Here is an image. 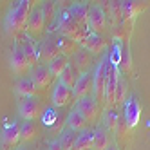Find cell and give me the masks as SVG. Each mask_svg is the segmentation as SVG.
Segmentation results:
<instances>
[{
    "instance_id": "f546056e",
    "label": "cell",
    "mask_w": 150,
    "mask_h": 150,
    "mask_svg": "<svg viewBox=\"0 0 150 150\" xmlns=\"http://www.w3.org/2000/svg\"><path fill=\"white\" fill-rule=\"evenodd\" d=\"M120 4H121V16L125 20L136 16L139 11H141V7H143L141 2H120Z\"/></svg>"
},
{
    "instance_id": "ffe728a7",
    "label": "cell",
    "mask_w": 150,
    "mask_h": 150,
    "mask_svg": "<svg viewBox=\"0 0 150 150\" xmlns=\"http://www.w3.org/2000/svg\"><path fill=\"white\" fill-rule=\"evenodd\" d=\"M56 42H58V47L62 51L63 56H76L78 52L81 51V45L76 44L74 40L63 36V35H56Z\"/></svg>"
},
{
    "instance_id": "cb8c5ba5",
    "label": "cell",
    "mask_w": 150,
    "mask_h": 150,
    "mask_svg": "<svg viewBox=\"0 0 150 150\" xmlns=\"http://www.w3.org/2000/svg\"><path fill=\"white\" fill-rule=\"evenodd\" d=\"M38 136V125L36 121H24L20 125V141L29 143Z\"/></svg>"
},
{
    "instance_id": "7a4b0ae2",
    "label": "cell",
    "mask_w": 150,
    "mask_h": 150,
    "mask_svg": "<svg viewBox=\"0 0 150 150\" xmlns=\"http://www.w3.org/2000/svg\"><path fill=\"white\" fill-rule=\"evenodd\" d=\"M56 27H58V31H60V35H63V36L74 40V42H76V44H80V45H81L83 42L87 40V36L91 35V29L80 25L76 20L69 15V9L60 15V18L56 20Z\"/></svg>"
},
{
    "instance_id": "ba28073f",
    "label": "cell",
    "mask_w": 150,
    "mask_h": 150,
    "mask_svg": "<svg viewBox=\"0 0 150 150\" xmlns=\"http://www.w3.org/2000/svg\"><path fill=\"white\" fill-rule=\"evenodd\" d=\"M25 31L27 35L31 36H42L45 31V20H44V13H42V6H36L31 9V15H29V20H27V25H25Z\"/></svg>"
},
{
    "instance_id": "d4e9b609",
    "label": "cell",
    "mask_w": 150,
    "mask_h": 150,
    "mask_svg": "<svg viewBox=\"0 0 150 150\" xmlns=\"http://www.w3.org/2000/svg\"><path fill=\"white\" fill-rule=\"evenodd\" d=\"M69 63H71V62H69V58L62 54V56L54 58L51 63H47V69H49V72L52 74V78H54V76H56V78H60V76H62V72L67 69Z\"/></svg>"
},
{
    "instance_id": "8992f818",
    "label": "cell",
    "mask_w": 150,
    "mask_h": 150,
    "mask_svg": "<svg viewBox=\"0 0 150 150\" xmlns=\"http://www.w3.org/2000/svg\"><path fill=\"white\" fill-rule=\"evenodd\" d=\"M120 76H117V69L110 62H107V81H105V105L112 107L116 103V87Z\"/></svg>"
},
{
    "instance_id": "8fae6325",
    "label": "cell",
    "mask_w": 150,
    "mask_h": 150,
    "mask_svg": "<svg viewBox=\"0 0 150 150\" xmlns=\"http://www.w3.org/2000/svg\"><path fill=\"white\" fill-rule=\"evenodd\" d=\"M31 80L35 81V85H36L38 91H45V89L51 87V83H52V74L49 72L47 65H42V63H38L36 67H33Z\"/></svg>"
},
{
    "instance_id": "d6986e66",
    "label": "cell",
    "mask_w": 150,
    "mask_h": 150,
    "mask_svg": "<svg viewBox=\"0 0 150 150\" xmlns=\"http://www.w3.org/2000/svg\"><path fill=\"white\" fill-rule=\"evenodd\" d=\"M105 47H107V42L101 38V35H94V33H91L87 40L81 44V49H85L91 54H98V52L105 51Z\"/></svg>"
},
{
    "instance_id": "d590c367",
    "label": "cell",
    "mask_w": 150,
    "mask_h": 150,
    "mask_svg": "<svg viewBox=\"0 0 150 150\" xmlns=\"http://www.w3.org/2000/svg\"><path fill=\"white\" fill-rule=\"evenodd\" d=\"M16 150H29V148H27V146H18Z\"/></svg>"
},
{
    "instance_id": "484cf974",
    "label": "cell",
    "mask_w": 150,
    "mask_h": 150,
    "mask_svg": "<svg viewBox=\"0 0 150 150\" xmlns=\"http://www.w3.org/2000/svg\"><path fill=\"white\" fill-rule=\"evenodd\" d=\"M92 137H94V143H92V148L94 150H107V146H109V134H107L105 128L98 127L96 130L92 132Z\"/></svg>"
},
{
    "instance_id": "9a60e30c",
    "label": "cell",
    "mask_w": 150,
    "mask_h": 150,
    "mask_svg": "<svg viewBox=\"0 0 150 150\" xmlns=\"http://www.w3.org/2000/svg\"><path fill=\"white\" fill-rule=\"evenodd\" d=\"M20 141V125L18 123H9L6 125L2 132V148L4 150H13Z\"/></svg>"
},
{
    "instance_id": "7402d4cb",
    "label": "cell",
    "mask_w": 150,
    "mask_h": 150,
    "mask_svg": "<svg viewBox=\"0 0 150 150\" xmlns=\"http://www.w3.org/2000/svg\"><path fill=\"white\" fill-rule=\"evenodd\" d=\"M85 127H87V121H85V117L74 109L69 112L67 116V128L72 132H83L85 130Z\"/></svg>"
},
{
    "instance_id": "5bb4252c",
    "label": "cell",
    "mask_w": 150,
    "mask_h": 150,
    "mask_svg": "<svg viewBox=\"0 0 150 150\" xmlns=\"http://www.w3.org/2000/svg\"><path fill=\"white\" fill-rule=\"evenodd\" d=\"M20 45H22V49H24V54H25V60H27V65H29V69H33V67H36L38 65V44L31 38L29 35H25L24 36V40L20 42Z\"/></svg>"
},
{
    "instance_id": "30bf717a",
    "label": "cell",
    "mask_w": 150,
    "mask_h": 150,
    "mask_svg": "<svg viewBox=\"0 0 150 150\" xmlns=\"http://www.w3.org/2000/svg\"><path fill=\"white\" fill-rule=\"evenodd\" d=\"M105 25H107V18H105L103 9L100 6L89 7V29L94 35H100L105 31Z\"/></svg>"
},
{
    "instance_id": "83f0119b",
    "label": "cell",
    "mask_w": 150,
    "mask_h": 150,
    "mask_svg": "<svg viewBox=\"0 0 150 150\" xmlns=\"http://www.w3.org/2000/svg\"><path fill=\"white\" fill-rule=\"evenodd\" d=\"M74 65L78 67L80 72H87V69L92 65V56L91 52H87L85 49H81L76 56H74Z\"/></svg>"
},
{
    "instance_id": "836d02e7",
    "label": "cell",
    "mask_w": 150,
    "mask_h": 150,
    "mask_svg": "<svg viewBox=\"0 0 150 150\" xmlns=\"http://www.w3.org/2000/svg\"><path fill=\"white\" fill-rule=\"evenodd\" d=\"M51 150H62L60 143H58V141H52V143H51Z\"/></svg>"
},
{
    "instance_id": "7c38bea8",
    "label": "cell",
    "mask_w": 150,
    "mask_h": 150,
    "mask_svg": "<svg viewBox=\"0 0 150 150\" xmlns=\"http://www.w3.org/2000/svg\"><path fill=\"white\" fill-rule=\"evenodd\" d=\"M51 100H52L54 109H62V107H65V105L71 103V100H72V91H71L69 87H65V85L58 80L56 85H54V89H52Z\"/></svg>"
},
{
    "instance_id": "277c9868",
    "label": "cell",
    "mask_w": 150,
    "mask_h": 150,
    "mask_svg": "<svg viewBox=\"0 0 150 150\" xmlns=\"http://www.w3.org/2000/svg\"><path fill=\"white\" fill-rule=\"evenodd\" d=\"M18 114L25 121H36L44 114V107L38 98H24L18 105Z\"/></svg>"
},
{
    "instance_id": "f1b7e54d",
    "label": "cell",
    "mask_w": 150,
    "mask_h": 150,
    "mask_svg": "<svg viewBox=\"0 0 150 150\" xmlns=\"http://www.w3.org/2000/svg\"><path fill=\"white\" fill-rule=\"evenodd\" d=\"M76 137H78V134L76 132H72V130H63L62 132V136H60V139H58V143H60V146H62V150H74V143H76Z\"/></svg>"
},
{
    "instance_id": "e0dca14e",
    "label": "cell",
    "mask_w": 150,
    "mask_h": 150,
    "mask_svg": "<svg viewBox=\"0 0 150 150\" xmlns=\"http://www.w3.org/2000/svg\"><path fill=\"white\" fill-rule=\"evenodd\" d=\"M15 92L18 96H22V98H36V94H38V89H36V85L35 81L31 80V78H18L16 83H15Z\"/></svg>"
},
{
    "instance_id": "3957f363",
    "label": "cell",
    "mask_w": 150,
    "mask_h": 150,
    "mask_svg": "<svg viewBox=\"0 0 150 150\" xmlns=\"http://www.w3.org/2000/svg\"><path fill=\"white\" fill-rule=\"evenodd\" d=\"M58 56H62V51L58 47L56 35H49L38 47V62L42 63V65H45V63H51Z\"/></svg>"
},
{
    "instance_id": "9c48e42d",
    "label": "cell",
    "mask_w": 150,
    "mask_h": 150,
    "mask_svg": "<svg viewBox=\"0 0 150 150\" xmlns=\"http://www.w3.org/2000/svg\"><path fill=\"white\" fill-rule=\"evenodd\" d=\"M92 87H94V81H92V74L89 72H83L81 76L78 78L76 85L72 89V98L74 100H81V98H87V96L92 94Z\"/></svg>"
},
{
    "instance_id": "4dcf8cb0",
    "label": "cell",
    "mask_w": 150,
    "mask_h": 150,
    "mask_svg": "<svg viewBox=\"0 0 150 150\" xmlns=\"http://www.w3.org/2000/svg\"><path fill=\"white\" fill-rule=\"evenodd\" d=\"M42 13H44V20H45V25L51 24L56 16V4L54 2H44L42 4Z\"/></svg>"
},
{
    "instance_id": "52a82bcc",
    "label": "cell",
    "mask_w": 150,
    "mask_h": 150,
    "mask_svg": "<svg viewBox=\"0 0 150 150\" xmlns=\"http://www.w3.org/2000/svg\"><path fill=\"white\" fill-rule=\"evenodd\" d=\"M76 110L85 117L87 123H96L100 116V105L92 96H87V98H81L76 101Z\"/></svg>"
},
{
    "instance_id": "2e32d148",
    "label": "cell",
    "mask_w": 150,
    "mask_h": 150,
    "mask_svg": "<svg viewBox=\"0 0 150 150\" xmlns=\"http://www.w3.org/2000/svg\"><path fill=\"white\" fill-rule=\"evenodd\" d=\"M11 69L16 72V74H25L29 65H27V60H25V54H24V49L20 45V42H16L15 47H13V52H11Z\"/></svg>"
},
{
    "instance_id": "1f68e13d",
    "label": "cell",
    "mask_w": 150,
    "mask_h": 150,
    "mask_svg": "<svg viewBox=\"0 0 150 150\" xmlns=\"http://www.w3.org/2000/svg\"><path fill=\"white\" fill-rule=\"evenodd\" d=\"M107 125H109L110 130H116L117 128V114L114 110H109V114H107Z\"/></svg>"
},
{
    "instance_id": "44dd1931",
    "label": "cell",
    "mask_w": 150,
    "mask_h": 150,
    "mask_svg": "<svg viewBox=\"0 0 150 150\" xmlns=\"http://www.w3.org/2000/svg\"><path fill=\"white\" fill-rule=\"evenodd\" d=\"M83 72H80L78 71V67L74 65V63H69L67 65V69L62 72V76H60V81L65 85V87H69L71 91L74 89V85H76V81H78V78L81 76Z\"/></svg>"
},
{
    "instance_id": "e575fe53",
    "label": "cell",
    "mask_w": 150,
    "mask_h": 150,
    "mask_svg": "<svg viewBox=\"0 0 150 150\" xmlns=\"http://www.w3.org/2000/svg\"><path fill=\"white\" fill-rule=\"evenodd\" d=\"M107 150H120V148H117V145H109V146H107Z\"/></svg>"
},
{
    "instance_id": "ac0fdd59",
    "label": "cell",
    "mask_w": 150,
    "mask_h": 150,
    "mask_svg": "<svg viewBox=\"0 0 150 150\" xmlns=\"http://www.w3.org/2000/svg\"><path fill=\"white\" fill-rule=\"evenodd\" d=\"M69 15L76 20V22L83 27H89V6L78 2V4H72L69 7Z\"/></svg>"
},
{
    "instance_id": "4316f807",
    "label": "cell",
    "mask_w": 150,
    "mask_h": 150,
    "mask_svg": "<svg viewBox=\"0 0 150 150\" xmlns=\"http://www.w3.org/2000/svg\"><path fill=\"white\" fill-rule=\"evenodd\" d=\"M94 130H83L78 134L76 137V143H74V150H92V143H94V137H92Z\"/></svg>"
},
{
    "instance_id": "4fadbf2b",
    "label": "cell",
    "mask_w": 150,
    "mask_h": 150,
    "mask_svg": "<svg viewBox=\"0 0 150 150\" xmlns=\"http://www.w3.org/2000/svg\"><path fill=\"white\" fill-rule=\"evenodd\" d=\"M139 117H141V107H139L136 98H128L125 103V125L127 128H134L139 123Z\"/></svg>"
},
{
    "instance_id": "d6a6232c",
    "label": "cell",
    "mask_w": 150,
    "mask_h": 150,
    "mask_svg": "<svg viewBox=\"0 0 150 150\" xmlns=\"http://www.w3.org/2000/svg\"><path fill=\"white\" fill-rule=\"evenodd\" d=\"M123 98H125V83L120 80L117 81V87H116V103L123 101Z\"/></svg>"
},
{
    "instance_id": "6da1fadb",
    "label": "cell",
    "mask_w": 150,
    "mask_h": 150,
    "mask_svg": "<svg viewBox=\"0 0 150 150\" xmlns=\"http://www.w3.org/2000/svg\"><path fill=\"white\" fill-rule=\"evenodd\" d=\"M31 9H33V2H27V0H20L11 7V11L6 18V31L9 35H16L25 29Z\"/></svg>"
},
{
    "instance_id": "5b68a950",
    "label": "cell",
    "mask_w": 150,
    "mask_h": 150,
    "mask_svg": "<svg viewBox=\"0 0 150 150\" xmlns=\"http://www.w3.org/2000/svg\"><path fill=\"white\" fill-rule=\"evenodd\" d=\"M107 62L109 60H103L98 67H96L94 74H92V81H94V87H92V94H94V100L98 101V105L105 103V81H107Z\"/></svg>"
},
{
    "instance_id": "603a6c76",
    "label": "cell",
    "mask_w": 150,
    "mask_h": 150,
    "mask_svg": "<svg viewBox=\"0 0 150 150\" xmlns=\"http://www.w3.org/2000/svg\"><path fill=\"white\" fill-rule=\"evenodd\" d=\"M62 116L63 114H60L56 109H47V110H44V114H42V123L45 127H49V128H52V132H58L62 128L60 123H58V120H62Z\"/></svg>"
}]
</instances>
